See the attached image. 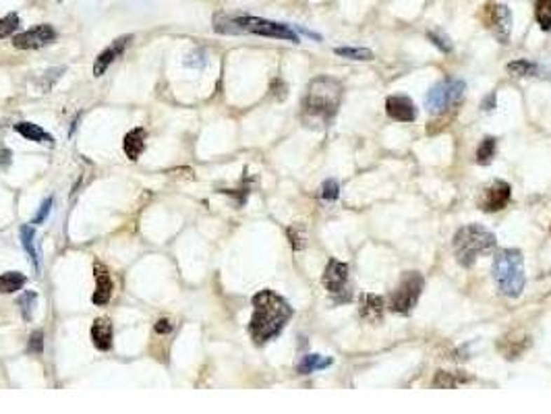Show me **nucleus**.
Returning a JSON list of instances; mask_svg holds the SVG:
<instances>
[{
    "mask_svg": "<svg viewBox=\"0 0 551 414\" xmlns=\"http://www.w3.org/2000/svg\"><path fill=\"white\" fill-rule=\"evenodd\" d=\"M332 359L329 357H322V354H307L303 357V361L299 363V373L301 375H309L313 371H322V368L332 367Z\"/></svg>",
    "mask_w": 551,
    "mask_h": 414,
    "instance_id": "nucleus-20",
    "label": "nucleus"
},
{
    "mask_svg": "<svg viewBox=\"0 0 551 414\" xmlns=\"http://www.w3.org/2000/svg\"><path fill=\"white\" fill-rule=\"evenodd\" d=\"M481 19H483V25L502 42L508 44L510 40V32H512V15H510V8L504 4H487L483 6L481 11Z\"/></svg>",
    "mask_w": 551,
    "mask_h": 414,
    "instance_id": "nucleus-9",
    "label": "nucleus"
},
{
    "mask_svg": "<svg viewBox=\"0 0 551 414\" xmlns=\"http://www.w3.org/2000/svg\"><path fill=\"white\" fill-rule=\"evenodd\" d=\"M423 292V276L416 272H407L404 277L400 280L398 288L392 292L390 307L398 315H409L419 303V296Z\"/></svg>",
    "mask_w": 551,
    "mask_h": 414,
    "instance_id": "nucleus-7",
    "label": "nucleus"
},
{
    "mask_svg": "<svg viewBox=\"0 0 551 414\" xmlns=\"http://www.w3.org/2000/svg\"><path fill=\"white\" fill-rule=\"evenodd\" d=\"M496 149H498V141L494 137H487L481 141L479 149H477V162L479 164H491V160L496 158Z\"/></svg>",
    "mask_w": 551,
    "mask_h": 414,
    "instance_id": "nucleus-25",
    "label": "nucleus"
},
{
    "mask_svg": "<svg viewBox=\"0 0 551 414\" xmlns=\"http://www.w3.org/2000/svg\"><path fill=\"white\" fill-rule=\"evenodd\" d=\"M143 149H145V129L139 127V129H133L131 133H127V137H125V153L131 160H137Z\"/></svg>",
    "mask_w": 551,
    "mask_h": 414,
    "instance_id": "nucleus-19",
    "label": "nucleus"
},
{
    "mask_svg": "<svg viewBox=\"0 0 551 414\" xmlns=\"http://www.w3.org/2000/svg\"><path fill=\"white\" fill-rule=\"evenodd\" d=\"M342 83L334 77H315L309 88L307 95L303 99V112L309 120H320V123H332V118L338 112L340 99H342Z\"/></svg>",
    "mask_w": 551,
    "mask_h": 414,
    "instance_id": "nucleus-2",
    "label": "nucleus"
},
{
    "mask_svg": "<svg viewBox=\"0 0 551 414\" xmlns=\"http://www.w3.org/2000/svg\"><path fill=\"white\" fill-rule=\"evenodd\" d=\"M15 131L19 135H23L25 139H32V141H38V143H48V145H54V137L46 133L40 125H34V123H19L15 125Z\"/></svg>",
    "mask_w": 551,
    "mask_h": 414,
    "instance_id": "nucleus-18",
    "label": "nucleus"
},
{
    "mask_svg": "<svg viewBox=\"0 0 551 414\" xmlns=\"http://www.w3.org/2000/svg\"><path fill=\"white\" fill-rule=\"evenodd\" d=\"M27 350H29L32 354H42V350H44V331H42V329H38V331L32 333L29 344H27Z\"/></svg>",
    "mask_w": 551,
    "mask_h": 414,
    "instance_id": "nucleus-30",
    "label": "nucleus"
},
{
    "mask_svg": "<svg viewBox=\"0 0 551 414\" xmlns=\"http://www.w3.org/2000/svg\"><path fill=\"white\" fill-rule=\"evenodd\" d=\"M129 42H131V36H125V38H118L114 44H110V46L106 48L97 58H95V64H93V75L95 77H100V75H104L106 73V69L125 52V48L129 46Z\"/></svg>",
    "mask_w": 551,
    "mask_h": 414,
    "instance_id": "nucleus-13",
    "label": "nucleus"
},
{
    "mask_svg": "<svg viewBox=\"0 0 551 414\" xmlns=\"http://www.w3.org/2000/svg\"><path fill=\"white\" fill-rule=\"evenodd\" d=\"M508 73L516 77H535L539 73V67L531 60H514L508 64Z\"/></svg>",
    "mask_w": 551,
    "mask_h": 414,
    "instance_id": "nucleus-24",
    "label": "nucleus"
},
{
    "mask_svg": "<svg viewBox=\"0 0 551 414\" xmlns=\"http://www.w3.org/2000/svg\"><path fill=\"white\" fill-rule=\"evenodd\" d=\"M386 112L390 118L398 120V123H413L416 118V108H414L413 99L404 97V95H392L386 99Z\"/></svg>",
    "mask_w": 551,
    "mask_h": 414,
    "instance_id": "nucleus-12",
    "label": "nucleus"
},
{
    "mask_svg": "<svg viewBox=\"0 0 551 414\" xmlns=\"http://www.w3.org/2000/svg\"><path fill=\"white\" fill-rule=\"evenodd\" d=\"M383 307H386V303H383L381 296H377V294H365L363 301H361V317L367 319V322L379 323L381 317H383Z\"/></svg>",
    "mask_w": 551,
    "mask_h": 414,
    "instance_id": "nucleus-16",
    "label": "nucleus"
},
{
    "mask_svg": "<svg viewBox=\"0 0 551 414\" xmlns=\"http://www.w3.org/2000/svg\"><path fill=\"white\" fill-rule=\"evenodd\" d=\"M529 344H531V338L526 336V333H522V331H512V333H508L504 340L500 342V350L505 354V359H516V357H520L526 348H529Z\"/></svg>",
    "mask_w": 551,
    "mask_h": 414,
    "instance_id": "nucleus-15",
    "label": "nucleus"
},
{
    "mask_svg": "<svg viewBox=\"0 0 551 414\" xmlns=\"http://www.w3.org/2000/svg\"><path fill=\"white\" fill-rule=\"evenodd\" d=\"M550 232H551V226H550Z\"/></svg>",
    "mask_w": 551,
    "mask_h": 414,
    "instance_id": "nucleus-37",
    "label": "nucleus"
},
{
    "mask_svg": "<svg viewBox=\"0 0 551 414\" xmlns=\"http://www.w3.org/2000/svg\"><path fill=\"white\" fill-rule=\"evenodd\" d=\"M25 280H27V277L23 276V274H19V272H6V274L0 276V292H2V294L17 292V290L23 288Z\"/></svg>",
    "mask_w": 551,
    "mask_h": 414,
    "instance_id": "nucleus-22",
    "label": "nucleus"
},
{
    "mask_svg": "<svg viewBox=\"0 0 551 414\" xmlns=\"http://www.w3.org/2000/svg\"><path fill=\"white\" fill-rule=\"evenodd\" d=\"M172 329V323L168 322V319H160V322L156 323V331L158 333H168Z\"/></svg>",
    "mask_w": 551,
    "mask_h": 414,
    "instance_id": "nucleus-34",
    "label": "nucleus"
},
{
    "mask_svg": "<svg viewBox=\"0 0 551 414\" xmlns=\"http://www.w3.org/2000/svg\"><path fill=\"white\" fill-rule=\"evenodd\" d=\"M92 340L97 350H110V346H112V323L108 319H95L92 325Z\"/></svg>",
    "mask_w": 551,
    "mask_h": 414,
    "instance_id": "nucleus-17",
    "label": "nucleus"
},
{
    "mask_svg": "<svg viewBox=\"0 0 551 414\" xmlns=\"http://www.w3.org/2000/svg\"><path fill=\"white\" fill-rule=\"evenodd\" d=\"M292 317V307L274 290H261L253 296V317L249 333L255 344H266L280 336Z\"/></svg>",
    "mask_w": 551,
    "mask_h": 414,
    "instance_id": "nucleus-1",
    "label": "nucleus"
},
{
    "mask_svg": "<svg viewBox=\"0 0 551 414\" xmlns=\"http://www.w3.org/2000/svg\"><path fill=\"white\" fill-rule=\"evenodd\" d=\"M481 108H483V110H494V108H496V93H491L487 99H483Z\"/></svg>",
    "mask_w": 551,
    "mask_h": 414,
    "instance_id": "nucleus-36",
    "label": "nucleus"
},
{
    "mask_svg": "<svg viewBox=\"0 0 551 414\" xmlns=\"http://www.w3.org/2000/svg\"><path fill=\"white\" fill-rule=\"evenodd\" d=\"M510 195H512V188L505 181H496L489 188H485V193L481 195L479 199V207L487 214H496L500 209H504L510 201Z\"/></svg>",
    "mask_w": 551,
    "mask_h": 414,
    "instance_id": "nucleus-10",
    "label": "nucleus"
},
{
    "mask_svg": "<svg viewBox=\"0 0 551 414\" xmlns=\"http://www.w3.org/2000/svg\"><path fill=\"white\" fill-rule=\"evenodd\" d=\"M214 27L220 34H255L264 38H276V40H286L292 44H299V36L294 29H290L284 23H276L259 17H226L218 15L214 19Z\"/></svg>",
    "mask_w": 551,
    "mask_h": 414,
    "instance_id": "nucleus-3",
    "label": "nucleus"
},
{
    "mask_svg": "<svg viewBox=\"0 0 551 414\" xmlns=\"http://www.w3.org/2000/svg\"><path fill=\"white\" fill-rule=\"evenodd\" d=\"M50 207H52V197H48L46 201L42 203V207H40L38 216L34 218V224H40V222H44V220H46V216L50 214Z\"/></svg>",
    "mask_w": 551,
    "mask_h": 414,
    "instance_id": "nucleus-32",
    "label": "nucleus"
},
{
    "mask_svg": "<svg viewBox=\"0 0 551 414\" xmlns=\"http://www.w3.org/2000/svg\"><path fill=\"white\" fill-rule=\"evenodd\" d=\"M93 272H95V292L92 296L93 305H106L112 296V290H114L112 277L106 272V268L100 265V263H95Z\"/></svg>",
    "mask_w": 551,
    "mask_h": 414,
    "instance_id": "nucleus-14",
    "label": "nucleus"
},
{
    "mask_svg": "<svg viewBox=\"0 0 551 414\" xmlns=\"http://www.w3.org/2000/svg\"><path fill=\"white\" fill-rule=\"evenodd\" d=\"M17 27H19V17L15 13H8L6 17L0 19V38H8Z\"/></svg>",
    "mask_w": 551,
    "mask_h": 414,
    "instance_id": "nucleus-28",
    "label": "nucleus"
},
{
    "mask_svg": "<svg viewBox=\"0 0 551 414\" xmlns=\"http://www.w3.org/2000/svg\"><path fill=\"white\" fill-rule=\"evenodd\" d=\"M323 286L336 298V303H348L353 296L348 288V265L342 261L329 259L323 272Z\"/></svg>",
    "mask_w": 551,
    "mask_h": 414,
    "instance_id": "nucleus-8",
    "label": "nucleus"
},
{
    "mask_svg": "<svg viewBox=\"0 0 551 414\" xmlns=\"http://www.w3.org/2000/svg\"><path fill=\"white\" fill-rule=\"evenodd\" d=\"M11 164V151L6 147H0V166H8Z\"/></svg>",
    "mask_w": 551,
    "mask_h": 414,
    "instance_id": "nucleus-35",
    "label": "nucleus"
},
{
    "mask_svg": "<svg viewBox=\"0 0 551 414\" xmlns=\"http://www.w3.org/2000/svg\"><path fill=\"white\" fill-rule=\"evenodd\" d=\"M429 40L440 48V50H444V52H450V50H452L450 44H446V42H448L446 38H442V36H437V34H433V32H429Z\"/></svg>",
    "mask_w": 551,
    "mask_h": 414,
    "instance_id": "nucleus-33",
    "label": "nucleus"
},
{
    "mask_svg": "<svg viewBox=\"0 0 551 414\" xmlns=\"http://www.w3.org/2000/svg\"><path fill=\"white\" fill-rule=\"evenodd\" d=\"M464 95V81L460 79H446L435 83L427 97H425V108L431 114H444L446 110L454 108Z\"/></svg>",
    "mask_w": 551,
    "mask_h": 414,
    "instance_id": "nucleus-6",
    "label": "nucleus"
},
{
    "mask_svg": "<svg viewBox=\"0 0 551 414\" xmlns=\"http://www.w3.org/2000/svg\"><path fill=\"white\" fill-rule=\"evenodd\" d=\"M21 242H23L29 259L34 261V265H36V270H38V253H36V247H34V228H32V226H23V228H21Z\"/></svg>",
    "mask_w": 551,
    "mask_h": 414,
    "instance_id": "nucleus-27",
    "label": "nucleus"
},
{
    "mask_svg": "<svg viewBox=\"0 0 551 414\" xmlns=\"http://www.w3.org/2000/svg\"><path fill=\"white\" fill-rule=\"evenodd\" d=\"M496 244H498V240H496L494 232H489L479 224H468V226L460 228L454 236V240H452L456 261L462 268H470L481 255L494 251Z\"/></svg>",
    "mask_w": 551,
    "mask_h": 414,
    "instance_id": "nucleus-4",
    "label": "nucleus"
},
{
    "mask_svg": "<svg viewBox=\"0 0 551 414\" xmlns=\"http://www.w3.org/2000/svg\"><path fill=\"white\" fill-rule=\"evenodd\" d=\"M535 19L543 32L551 29V0H535Z\"/></svg>",
    "mask_w": 551,
    "mask_h": 414,
    "instance_id": "nucleus-23",
    "label": "nucleus"
},
{
    "mask_svg": "<svg viewBox=\"0 0 551 414\" xmlns=\"http://www.w3.org/2000/svg\"><path fill=\"white\" fill-rule=\"evenodd\" d=\"M470 381L468 375H458V373H448V371H437V375L433 377V385L442 387V389H454L460 383Z\"/></svg>",
    "mask_w": 551,
    "mask_h": 414,
    "instance_id": "nucleus-21",
    "label": "nucleus"
},
{
    "mask_svg": "<svg viewBox=\"0 0 551 414\" xmlns=\"http://www.w3.org/2000/svg\"><path fill=\"white\" fill-rule=\"evenodd\" d=\"M338 195H340V184L336 183L334 179H329V181H325L322 186V197L325 199V201H336L338 199Z\"/></svg>",
    "mask_w": 551,
    "mask_h": 414,
    "instance_id": "nucleus-31",
    "label": "nucleus"
},
{
    "mask_svg": "<svg viewBox=\"0 0 551 414\" xmlns=\"http://www.w3.org/2000/svg\"><path fill=\"white\" fill-rule=\"evenodd\" d=\"M36 292H25L21 298H19V307H21V313H23V319L29 322L32 319V311H34V305H36Z\"/></svg>",
    "mask_w": 551,
    "mask_h": 414,
    "instance_id": "nucleus-29",
    "label": "nucleus"
},
{
    "mask_svg": "<svg viewBox=\"0 0 551 414\" xmlns=\"http://www.w3.org/2000/svg\"><path fill=\"white\" fill-rule=\"evenodd\" d=\"M334 54L348 60H373V52L369 48H334Z\"/></svg>",
    "mask_w": 551,
    "mask_h": 414,
    "instance_id": "nucleus-26",
    "label": "nucleus"
},
{
    "mask_svg": "<svg viewBox=\"0 0 551 414\" xmlns=\"http://www.w3.org/2000/svg\"><path fill=\"white\" fill-rule=\"evenodd\" d=\"M56 38V32L50 25H38L34 29H27L19 36L13 38V46L19 50H38V48L46 46Z\"/></svg>",
    "mask_w": 551,
    "mask_h": 414,
    "instance_id": "nucleus-11",
    "label": "nucleus"
},
{
    "mask_svg": "<svg viewBox=\"0 0 551 414\" xmlns=\"http://www.w3.org/2000/svg\"><path fill=\"white\" fill-rule=\"evenodd\" d=\"M494 280L508 298H518L524 290V259L518 249H502L494 259Z\"/></svg>",
    "mask_w": 551,
    "mask_h": 414,
    "instance_id": "nucleus-5",
    "label": "nucleus"
}]
</instances>
